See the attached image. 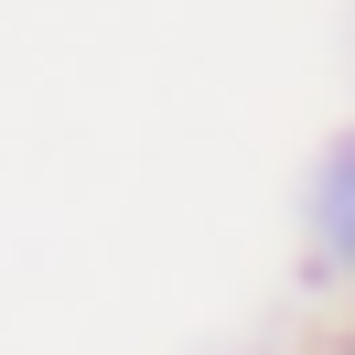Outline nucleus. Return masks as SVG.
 <instances>
[{
  "label": "nucleus",
  "mask_w": 355,
  "mask_h": 355,
  "mask_svg": "<svg viewBox=\"0 0 355 355\" xmlns=\"http://www.w3.org/2000/svg\"><path fill=\"white\" fill-rule=\"evenodd\" d=\"M302 280L312 291H355V119L302 173Z\"/></svg>",
  "instance_id": "1"
}]
</instances>
